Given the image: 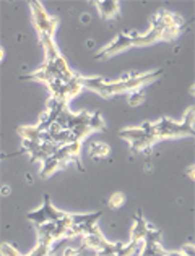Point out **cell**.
<instances>
[{
    "label": "cell",
    "mask_w": 195,
    "mask_h": 256,
    "mask_svg": "<svg viewBox=\"0 0 195 256\" xmlns=\"http://www.w3.org/2000/svg\"><path fill=\"white\" fill-rule=\"evenodd\" d=\"M193 107H190L187 110L184 120L180 124L172 122L171 118H163L159 120L158 124H148L145 122L142 125V128L145 130V133L151 134V136L163 140V138H177V136H193Z\"/></svg>",
    "instance_id": "1"
},
{
    "label": "cell",
    "mask_w": 195,
    "mask_h": 256,
    "mask_svg": "<svg viewBox=\"0 0 195 256\" xmlns=\"http://www.w3.org/2000/svg\"><path fill=\"white\" fill-rule=\"evenodd\" d=\"M161 32L158 30H151L148 31L146 34H138V32H132V34H124V32H120V34L116 38V41H114L111 46L104 47L103 50L99 54L95 56V60H104L111 56H116V54L122 52L125 49H129V47H133V46H150V44H154L161 41Z\"/></svg>",
    "instance_id": "2"
},
{
    "label": "cell",
    "mask_w": 195,
    "mask_h": 256,
    "mask_svg": "<svg viewBox=\"0 0 195 256\" xmlns=\"http://www.w3.org/2000/svg\"><path fill=\"white\" fill-rule=\"evenodd\" d=\"M119 138H124L125 141H129L130 144V151L133 154L138 152H145V154H151V146L154 143H158V138L151 136V134L145 133L142 126L138 128H127V130H120L117 133Z\"/></svg>",
    "instance_id": "3"
},
{
    "label": "cell",
    "mask_w": 195,
    "mask_h": 256,
    "mask_svg": "<svg viewBox=\"0 0 195 256\" xmlns=\"http://www.w3.org/2000/svg\"><path fill=\"white\" fill-rule=\"evenodd\" d=\"M30 6L33 10V22H35V28L38 31V36H51L54 38L56 30L59 26V18H51L46 13L44 6L39 2H30Z\"/></svg>",
    "instance_id": "4"
},
{
    "label": "cell",
    "mask_w": 195,
    "mask_h": 256,
    "mask_svg": "<svg viewBox=\"0 0 195 256\" xmlns=\"http://www.w3.org/2000/svg\"><path fill=\"white\" fill-rule=\"evenodd\" d=\"M65 216L64 211H59L56 210L52 204H51V198L49 194H44V204L39 211L35 212H28L26 214V219L33 222V226H41L46 224V222H59Z\"/></svg>",
    "instance_id": "5"
},
{
    "label": "cell",
    "mask_w": 195,
    "mask_h": 256,
    "mask_svg": "<svg viewBox=\"0 0 195 256\" xmlns=\"http://www.w3.org/2000/svg\"><path fill=\"white\" fill-rule=\"evenodd\" d=\"M151 28L156 30H167V28H180L182 30L185 26L184 18H180L179 15H174V13L167 12V10H159L156 15L151 18Z\"/></svg>",
    "instance_id": "6"
},
{
    "label": "cell",
    "mask_w": 195,
    "mask_h": 256,
    "mask_svg": "<svg viewBox=\"0 0 195 256\" xmlns=\"http://www.w3.org/2000/svg\"><path fill=\"white\" fill-rule=\"evenodd\" d=\"M80 152H82V141H73L69 144H62L54 152V158L59 160H67V162H75L77 167L83 172V167L80 164Z\"/></svg>",
    "instance_id": "7"
},
{
    "label": "cell",
    "mask_w": 195,
    "mask_h": 256,
    "mask_svg": "<svg viewBox=\"0 0 195 256\" xmlns=\"http://www.w3.org/2000/svg\"><path fill=\"white\" fill-rule=\"evenodd\" d=\"M148 226L146 220L143 219L142 216V210H138L137 212V218H135V226L132 227L130 230V242H133V244H138L140 240H145V235L148 232Z\"/></svg>",
    "instance_id": "8"
},
{
    "label": "cell",
    "mask_w": 195,
    "mask_h": 256,
    "mask_svg": "<svg viewBox=\"0 0 195 256\" xmlns=\"http://www.w3.org/2000/svg\"><path fill=\"white\" fill-rule=\"evenodd\" d=\"M95 5L98 6L103 20H112L119 16V2L116 0H103V2H95Z\"/></svg>",
    "instance_id": "9"
},
{
    "label": "cell",
    "mask_w": 195,
    "mask_h": 256,
    "mask_svg": "<svg viewBox=\"0 0 195 256\" xmlns=\"http://www.w3.org/2000/svg\"><path fill=\"white\" fill-rule=\"evenodd\" d=\"M44 167L41 170V178H49L54 172H57L59 169H67L70 162H67V160H59L57 158L51 156L48 160H44Z\"/></svg>",
    "instance_id": "10"
},
{
    "label": "cell",
    "mask_w": 195,
    "mask_h": 256,
    "mask_svg": "<svg viewBox=\"0 0 195 256\" xmlns=\"http://www.w3.org/2000/svg\"><path fill=\"white\" fill-rule=\"evenodd\" d=\"M39 41H41L44 50H46V62H54L57 57H60L57 47H56V44H54V39L51 36H41L39 38Z\"/></svg>",
    "instance_id": "11"
},
{
    "label": "cell",
    "mask_w": 195,
    "mask_h": 256,
    "mask_svg": "<svg viewBox=\"0 0 195 256\" xmlns=\"http://www.w3.org/2000/svg\"><path fill=\"white\" fill-rule=\"evenodd\" d=\"M17 133L20 134L22 140L38 141V143H41V130H38V126H18Z\"/></svg>",
    "instance_id": "12"
},
{
    "label": "cell",
    "mask_w": 195,
    "mask_h": 256,
    "mask_svg": "<svg viewBox=\"0 0 195 256\" xmlns=\"http://www.w3.org/2000/svg\"><path fill=\"white\" fill-rule=\"evenodd\" d=\"M109 154H111V146L109 144H106V143H91V146H90V156L95 160L107 158Z\"/></svg>",
    "instance_id": "13"
},
{
    "label": "cell",
    "mask_w": 195,
    "mask_h": 256,
    "mask_svg": "<svg viewBox=\"0 0 195 256\" xmlns=\"http://www.w3.org/2000/svg\"><path fill=\"white\" fill-rule=\"evenodd\" d=\"M90 128L93 132L95 130H99V132H106V124L103 120V116H101V112H95L93 116H90V122H88Z\"/></svg>",
    "instance_id": "14"
},
{
    "label": "cell",
    "mask_w": 195,
    "mask_h": 256,
    "mask_svg": "<svg viewBox=\"0 0 195 256\" xmlns=\"http://www.w3.org/2000/svg\"><path fill=\"white\" fill-rule=\"evenodd\" d=\"M145 91L143 90H137V91H132L130 92V96H129V106L130 107H138V106H142L145 104Z\"/></svg>",
    "instance_id": "15"
},
{
    "label": "cell",
    "mask_w": 195,
    "mask_h": 256,
    "mask_svg": "<svg viewBox=\"0 0 195 256\" xmlns=\"http://www.w3.org/2000/svg\"><path fill=\"white\" fill-rule=\"evenodd\" d=\"M125 203V194L120 193V192H116L111 194V198L107 200V204H109L111 210H119L120 206Z\"/></svg>",
    "instance_id": "16"
},
{
    "label": "cell",
    "mask_w": 195,
    "mask_h": 256,
    "mask_svg": "<svg viewBox=\"0 0 195 256\" xmlns=\"http://www.w3.org/2000/svg\"><path fill=\"white\" fill-rule=\"evenodd\" d=\"M72 132H73V136H75V141H82L85 136H88L93 130L90 128V125H78L75 128H72Z\"/></svg>",
    "instance_id": "17"
},
{
    "label": "cell",
    "mask_w": 195,
    "mask_h": 256,
    "mask_svg": "<svg viewBox=\"0 0 195 256\" xmlns=\"http://www.w3.org/2000/svg\"><path fill=\"white\" fill-rule=\"evenodd\" d=\"M0 253H2L4 256L7 254V256H18L20 254V252L18 250H15L12 245H9V244H2V248H0Z\"/></svg>",
    "instance_id": "18"
},
{
    "label": "cell",
    "mask_w": 195,
    "mask_h": 256,
    "mask_svg": "<svg viewBox=\"0 0 195 256\" xmlns=\"http://www.w3.org/2000/svg\"><path fill=\"white\" fill-rule=\"evenodd\" d=\"M10 192H12V188H10V186L2 185V196H10Z\"/></svg>",
    "instance_id": "19"
},
{
    "label": "cell",
    "mask_w": 195,
    "mask_h": 256,
    "mask_svg": "<svg viewBox=\"0 0 195 256\" xmlns=\"http://www.w3.org/2000/svg\"><path fill=\"white\" fill-rule=\"evenodd\" d=\"M185 177H189L190 180H193V178H195V175H193V166H190L189 169L185 170Z\"/></svg>",
    "instance_id": "20"
},
{
    "label": "cell",
    "mask_w": 195,
    "mask_h": 256,
    "mask_svg": "<svg viewBox=\"0 0 195 256\" xmlns=\"http://www.w3.org/2000/svg\"><path fill=\"white\" fill-rule=\"evenodd\" d=\"M80 22H82L83 24H88L90 22H91V16L86 13V15H82V18H80Z\"/></svg>",
    "instance_id": "21"
},
{
    "label": "cell",
    "mask_w": 195,
    "mask_h": 256,
    "mask_svg": "<svg viewBox=\"0 0 195 256\" xmlns=\"http://www.w3.org/2000/svg\"><path fill=\"white\" fill-rule=\"evenodd\" d=\"M184 254H193V246L192 245H185V248H184V252H182Z\"/></svg>",
    "instance_id": "22"
}]
</instances>
